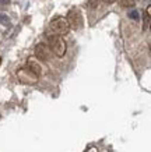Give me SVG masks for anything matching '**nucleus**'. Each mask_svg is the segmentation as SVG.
I'll list each match as a JSON object with an SVG mask.
<instances>
[{"label": "nucleus", "instance_id": "obj_1", "mask_svg": "<svg viewBox=\"0 0 151 152\" xmlns=\"http://www.w3.org/2000/svg\"><path fill=\"white\" fill-rule=\"evenodd\" d=\"M49 48L52 53H55L57 57H63L66 53V42L63 41V38L60 35H50L49 38Z\"/></svg>", "mask_w": 151, "mask_h": 152}, {"label": "nucleus", "instance_id": "obj_2", "mask_svg": "<svg viewBox=\"0 0 151 152\" xmlns=\"http://www.w3.org/2000/svg\"><path fill=\"white\" fill-rule=\"evenodd\" d=\"M50 29L56 34V35H67L70 31V25L67 23V20L63 17H57L50 23Z\"/></svg>", "mask_w": 151, "mask_h": 152}, {"label": "nucleus", "instance_id": "obj_3", "mask_svg": "<svg viewBox=\"0 0 151 152\" xmlns=\"http://www.w3.org/2000/svg\"><path fill=\"white\" fill-rule=\"evenodd\" d=\"M17 77L23 84L25 85H32V84L38 83V74H35L32 70H29L28 67H24V69H20L17 71Z\"/></svg>", "mask_w": 151, "mask_h": 152}, {"label": "nucleus", "instance_id": "obj_4", "mask_svg": "<svg viewBox=\"0 0 151 152\" xmlns=\"http://www.w3.org/2000/svg\"><path fill=\"white\" fill-rule=\"evenodd\" d=\"M67 23H69L70 28L73 29H81L82 28V15L80 13V10L77 9H71L67 14Z\"/></svg>", "mask_w": 151, "mask_h": 152}, {"label": "nucleus", "instance_id": "obj_5", "mask_svg": "<svg viewBox=\"0 0 151 152\" xmlns=\"http://www.w3.org/2000/svg\"><path fill=\"white\" fill-rule=\"evenodd\" d=\"M35 56L41 60H49L52 56V50L46 43H38L35 46Z\"/></svg>", "mask_w": 151, "mask_h": 152}, {"label": "nucleus", "instance_id": "obj_6", "mask_svg": "<svg viewBox=\"0 0 151 152\" xmlns=\"http://www.w3.org/2000/svg\"><path fill=\"white\" fill-rule=\"evenodd\" d=\"M28 69L32 70V71H34L35 74H38V75H39V74L42 73L41 66L38 64V63H37V61H35L34 59H29V60H28Z\"/></svg>", "mask_w": 151, "mask_h": 152}, {"label": "nucleus", "instance_id": "obj_7", "mask_svg": "<svg viewBox=\"0 0 151 152\" xmlns=\"http://www.w3.org/2000/svg\"><path fill=\"white\" fill-rule=\"evenodd\" d=\"M150 11H151V9L147 7L146 13H144V21H143V29H144V31H147L148 27H150Z\"/></svg>", "mask_w": 151, "mask_h": 152}, {"label": "nucleus", "instance_id": "obj_8", "mask_svg": "<svg viewBox=\"0 0 151 152\" xmlns=\"http://www.w3.org/2000/svg\"><path fill=\"white\" fill-rule=\"evenodd\" d=\"M129 17L132 20H134V21H138V18H140V15H138V11L136 9H133L129 11Z\"/></svg>", "mask_w": 151, "mask_h": 152}, {"label": "nucleus", "instance_id": "obj_9", "mask_svg": "<svg viewBox=\"0 0 151 152\" xmlns=\"http://www.w3.org/2000/svg\"><path fill=\"white\" fill-rule=\"evenodd\" d=\"M0 24H3L6 27H9L10 25V18L6 15V14H0Z\"/></svg>", "mask_w": 151, "mask_h": 152}, {"label": "nucleus", "instance_id": "obj_10", "mask_svg": "<svg viewBox=\"0 0 151 152\" xmlns=\"http://www.w3.org/2000/svg\"><path fill=\"white\" fill-rule=\"evenodd\" d=\"M134 0H120V6L122 7H133L134 6Z\"/></svg>", "mask_w": 151, "mask_h": 152}, {"label": "nucleus", "instance_id": "obj_11", "mask_svg": "<svg viewBox=\"0 0 151 152\" xmlns=\"http://www.w3.org/2000/svg\"><path fill=\"white\" fill-rule=\"evenodd\" d=\"M99 1L101 0H88V7H91V9H95L99 6Z\"/></svg>", "mask_w": 151, "mask_h": 152}, {"label": "nucleus", "instance_id": "obj_12", "mask_svg": "<svg viewBox=\"0 0 151 152\" xmlns=\"http://www.w3.org/2000/svg\"><path fill=\"white\" fill-rule=\"evenodd\" d=\"M87 152H98V148H95V147H91L90 149H87Z\"/></svg>", "mask_w": 151, "mask_h": 152}, {"label": "nucleus", "instance_id": "obj_13", "mask_svg": "<svg viewBox=\"0 0 151 152\" xmlns=\"http://www.w3.org/2000/svg\"><path fill=\"white\" fill-rule=\"evenodd\" d=\"M104 1H105L106 4H112V3H115L116 0H104Z\"/></svg>", "mask_w": 151, "mask_h": 152}, {"label": "nucleus", "instance_id": "obj_14", "mask_svg": "<svg viewBox=\"0 0 151 152\" xmlns=\"http://www.w3.org/2000/svg\"><path fill=\"white\" fill-rule=\"evenodd\" d=\"M0 3H1V4H9L10 0H0Z\"/></svg>", "mask_w": 151, "mask_h": 152}, {"label": "nucleus", "instance_id": "obj_15", "mask_svg": "<svg viewBox=\"0 0 151 152\" xmlns=\"http://www.w3.org/2000/svg\"><path fill=\"white\" fill-rule=\"evenodd\" d=\"M0 64H1V57H0Z\"/></svg>", "mask_w": 151, "mask_h": 152}]
</instances>
